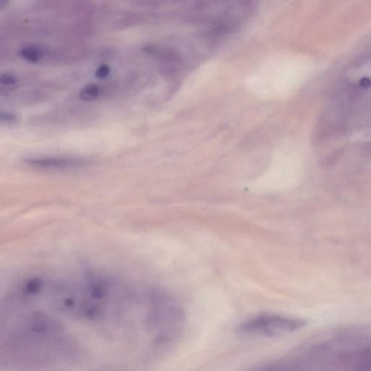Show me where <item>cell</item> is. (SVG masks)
<instances>
[{"label": "cell", "mask_w": 371, "mask_h": 371, "mask_svg": "<svg viewBox=\"0 0 371 371\" xmlns=\"http://www.w3.org/2000/svg\"><path fill=\"white\" fill-rule=\"evenodd\" d=\"M17 118L13 114L8 113H1V121L3 123H13L16 122Z\"/></svg>", "instance_id": "7"}, {"label": "cell", "mask_w": 371, "mask_h": 371, "mask_svg": "<svg viewBox=\"0 0 371 371\" xmlns=\"http://www.w3.org/2000/svg\"><path fill=\"white\" fill-rule=\"evenodd\" d=\"M99 94V86L95 84H90L83 88L80 93V97L84 100H93L96 99Z\"/></svg>", "instance_id": "4"}, {"label": "cell", "mask_w": 371, "mask_h": 371, "mask_svg": "<svg viewBox=\"0 0 371 371\" xmlns=\"http://www.w3.org/2000/svg\"><path fill=\"white\" fill-rule=\"evenodd\" d=\"M111 74V68L108 65H101L95 72V76L98 79H102L107 78Z\"/></svg>", "instance_id": "5"}, {"label": "cell", "mask_w": 371, "mask_h": 371, "mask_svg": "<svg viewBox=\"0 0 371 371\" xmlns=\"http://www.w3.org/2000/svg\"><path fill=\"white\" fill-rule=\"evenodd\" d=\"M305 324L303 321L291 317L262 314L242 322L237 332L246 338H271L291 333Z\"/></svg>", "instance_id": "1"}, {"label": "cell", "mask_w": 371, "mask_h": 371, "mask_svg": "<svg viewBox=\"0 0 371 371\" xmlns=\"http://www.w3.org/2000/svg\"><path fill=\"white\" fill-rule=\"evenodd\" d=\"M16 78L11 74H3L1 77H0V82L5 85H12L16 83Z\"/></svg>", "instance_id": "6"}, {"label": "cell", "mask_w": 371, "mask_h": 371, "mask_svg": "<svg viewBox=\"0 0 371 371\" xmlns=\"http://www.w3.org/2000/svg\"><path fill=\"white\" fill-rule=\"evenodd\" d=\"M26 163L32 166L45 169H70L86 164L83 159L67 157H44L27 159Z\"/></svg>", "instance_id": "2"}, {"label": "cell", "mask_w": 371, "mask_h": 371, "mask_svg": "<svg viewBox=\"0 0 371 371\" xmlns=\"http://www.w3.org/2000/svg\"><path fill=\"white\" fill-rule=\"evenodd\" d=\"M360 84L363 88H369L371 86V80L368 77H364L361 80Z\"/></svg>", "instance_id": "8"}, {"label": "cell", "mask_w": 371, "mask_h": 371, "mask_svg": "<svg viewBox=\"0 0 371 371\" xmlns=\"http://www.w3.org/2000/svg\"><path fill=\"white\" fill-rule=\"evenodd\" d=\"M20 56L30 63H38L42 57L41 51L35 47H26L21 49Z\"/></svg>", "instance_id": "3"}]
</instances>
